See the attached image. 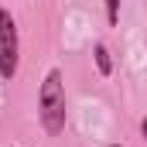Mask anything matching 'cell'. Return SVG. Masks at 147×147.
Returning a JSON list of instances; mask_svg holds the SVG:
<instances>
[{
	"mask_svg": "<svg viewBox=\"0 0 147 147\" xmlns=\"http://www.w3.org/2000/svg\"><path fill=\"white\" fill-rule=\"evenodd\" d=\"M110 147H120V144H110Z\"/></svg>",
	"mask_w": 147,
	"mask_h": 147,
	"instance_id": "obj_6",
	"label": "cell"
},
{
	"mask_svg": "<svg viewBox=\"0 0 147 147\" xmlns=\"http://www.w3.org/2000/svg\"><path fill=\"white\" fill-rule=\"evenodd\" d=\"M21 62V45H17V24L10 17V10H0V75L10 82L17 75Z\"/></svg>",
	"mask_w": 147,
	"mask_h": 147,
	"instance_id": "obj_2",
	"label": "cell"
},
{
	"mask_svg": "<svg viewBox=\"0 0 147 147\" xmlns=\"http://www.w3.org/2000/svg\"><path fill=\"white\" fill-rule=\"evenodd\" d=\"M140 130H144V137H147V116H144V123H140Z\"/></svg>",
	"mask_w": 147,
	"mask_h": 147,
	"instance_id": "obj_5",
	"label": "cell"
},
{
	"mask_svg": "<svg viewBox=\"0 0 147 147\" xmlns=\"http://www.w3.org/2000/svg\"><path fill=\"white\" fill-rule=\"evenodd\" d=\"M106 21H110V24L120 21V0H106Z\"/></svg>",
	"mask_w": 147,
	"mask_h": 147,
	"instance_id": "obj_4",
	"label": "cell"
},
{
	"mask_svg": "<svg viewBox=\"0 0 147 147\" xmlns=\"http://www.w3.org/2000/svg\"><path fill=\"white\" fill-rule=\"evenodd\" d=\"M38 116L45 123V130L51 137H58L65 130V82H62V72L51 69L41 82V92H38Z\"/></svg>",
	"mask_w": 147,
	"mask_h": 147,
	"instance_id": "obj_1",
	"label": "cell"
},
{
	"mask_svg": "<svg viewBox=\"0 0 147 147\" xmlns=\"http://www.w3.org/2000/svg\"><path fill=\"white\" fill-rule=\"evenodd\" d=\"M96 65H99V72H103V75H110V72H113V62H110L106 45H96Z\"/></svg>",
	"mask_w": 147,
	"mask_h": 147,
	"instance_id": "obj_3",
	"label": "cell"
}]
</instances>
